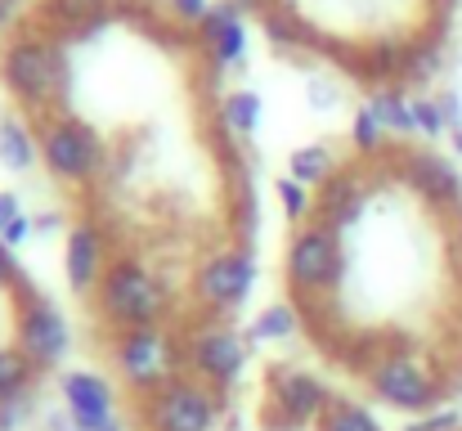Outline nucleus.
<instances>
[{
	"label": "nucleus",
	"instance_id": "c756f323",
	"mask_svg": "<svg viewBox=\"0 0 462 431\" xmlns=\"http://www.w3.org/2000/svg\"><path fill=\"white\" fill-rule=\"evenodd\" d=\"M306 104H310V113H337L341 108V90H337V81L332 77H323V72H314L306 81Z\"/></svg>",
	"mask_w": 462,
	"mask_h": 431
},
{
	"label": "nucleus",
	"instance_id": "9d476101",
	"mask_svg": "<svg viewBox=\"0 0 462 431\" xmlns=\"http://www.w3.org/2000/svg\"><path fill=\"white\" fill-rule=\"evenodd\" d=\"M193 305L207 310V314H229L238 310L252 287H256V261H252V248H216L198 270H193Z\"/></svg>",
	"mask_w": 462,
	"mask_h": 431
},
{
	"label": "nucleus",
	"instance_id": "423d86ee",
	"mask_svg": "<svg viewBox=\"0 0 462 431\" xmlns=\"http://www.w3.org/2000/svg\"><path fill=\"white\" fill-rule=\"evenodd\" d=\"M108 355L122 373V382L135 391V396H153L157 387H166L171 378L184 373V360H180V337L153 323V328H122L108 337Z\"/></svg>",
	"mask_w": 462,
	"mask_h": 431
},
{
	"label": "nucleus",
	"instance_id": "9b49d317",
	"mask_svg": "<svg viewBox=\"0 0 462 431\" xmlns=\"http://www.w3.org/2000/svg\"><path fill=\"white\" fill-rule=\"evenodd\" d=\"M391 162H395V180L409 184L427 207L436 211H462V171L436 148H391Z\"/></svg>",
	"mask_w": 462,
	"mask_h": 431
},
{
	"label": "nucleus",
	"instance_id": "393cba45",
	"mask_svg": "<svg viewBox=\"0 0 462 431\" xmlns=\"http://www.w3.org/2000/svg\"><path fill=\"white\" fill-rule=\"evenodd\" d=\"M297 328H301L297 305L274 301V305H265V310L247 323V342H252V346H256V342H288V337H297Z\"/></svg>",
	"mask_w": 462,
	"mask_h": 431
},
{
	"label": "nucleus",
	"instance_id": "a19ab883",
	"mask_svg": "<svg viewBox=\"0 0 462 431\" xmlns=\"http://www.w3.org/2000/svg\"><path fill=\"white\" fill-rule=\"evenodd\" d=\"M72 431H77V427H72Z\"/></svg>",
	"mask_w": 462,
	"mask_h": 431
},
{
	"label": "nucleus",
	"instance_id": "4c0bfd02",
	"mask_svg": "<svg viewBox=\"0 0 462 431\" xmlns=\"http://www.w3.org/2000/svg\"><path fill=\"white\" fill-rule=\"evenodd\" d=\"M234 5H238L243 14H265V9H274L279 0H234Z\"/></svg>",
	"mask_w": 462,
	"mask_h": 431
},
{
	"label": "nucleus",
	"instance_id": "c9c22d12",
	"mask_svg": "<svg viewBox=\"0 0 462 431\" xmlns=\"http://www.w3.org/2000/svg\"><path fill=\"white\" fill-rule=\"evenodd\" d=\"M18 275H23V266L14 261V248H5V243H0V287L9 292V287H14V279H18Z\"/></svg>",
	"mask_w": 462,
	"mask_h": 431
},
{
	"label": "nucleus",
	"instance_id": "cd10ccee",
	"mask_svg": "<svg viewBox=\"0 0 462 431\" xmlns=\"http://www.w3.org/2000/svg\"><path fill=\"white\" fill-rule=\"evenodd\" d=\"M274 198H279V207H283V216H288V225H306L319 216V202H314V189L306 184H297L292 175H283V180H274Z\"/></svg>",
	"mask_w": 462,
	"mask_h": 431
},
{
	"label": "nucleus",
	"instance_id": "f704fd0d",
	"mask_svg": "<svg viewBox=\"0 0 462 431\" xmlns=\"http://www.w3.org/2000/svg\"><path fill=\"white\" fill-rule=\"evenodd\" d=\"M18 216H23V198H18V193H9V189H0V234H5Z\"/></svg>",
	"mask_w": 462,
	"mask_h": 431
},
{
	"label": "nucleus",
	"instance_id": "6e6552de",
	"mask_svg": "<svg viewBox=\"0 0 462 431\" xmlns=\"http://www.w3.org/2000/svg\"><path fill=\"white\" fill-rule=\"evenodd\" d=\"M332 405V387L297 364H270L265 373V405L261 423L270 431H301L319 427L323 409Z\"/></svg>",
	"mask_w": 462,
	"mask_h": 431
},
{
	"label": "nucleus",
	"instance_id": "aec40b11",
	"mask_svg": "<svg viewBox=\"0 0 462 431\" xmlns=\"http://www.w3.org/2000/svg\"><path fill=\"white\" fill-rule=\"evenodd\" d=\"M41 162V140L23 117H0V166L14 175H27Z\"/></svg>",
	"mask_w": 462,
	"mask_h": 431
},
{
	"label": "nucleus",
	"instance_id": "4468645a",
	"mask_svg": "<svg viewBox=\"0 0 462 431\" xmlns=\"http://www.w3.org/2000/svg\"><path fill=\"white\" fill-rule=\"evenodd\" d=\"M108 270V243L95 220H77L63 234V279L77 296H95V287Z\"/></svg>",
	"mask_w": 462,
	"mask_h": 431
},
{
	"label": "nucleus",
	"instance_id": "1a4fd4ad",
	"mask_svg": "<svg viewBox=\"0 0 462 431\" xmlns=\"http://www.w3.org/2000/svg\"><path fill=\"white\" fill-rule=\"evenodd\" d=\"M140 418L144 431H216L220 423V400L207 382L180 373L153 396H140Z\"/></svg>",
	"mask_w": 462,
	"mask_h": 431
},
{
	"label": "nucleus",
	"instance_id": "bb28decb",
	"mask_svg": "<svg viewBox=\"0 0 462 431\" xmlns=\"http://www.w3.org/2000/svg\"><path fill=\"white\" fill-rule=\"evenodd\" d=\"M350 144H355L359 157H386L391 153V131L382 126V117L368 104H359L355 117H350Z\"/></svg>",
	"mask_w": 462,
	"mask_h": 431
},
{
	"label": "nucleus",
	"instance_id": "ddd939ff",
	"mask_svg": "<svg viewBox=\"0 0 462 431\" xmlns=\"http://www.w3.org/2000/svg\"><path fill=\"white\" fill-rule=\"evenodd\" d=\"M59 400L72 414L77 431H126L117 418V387L95 369H72L59 378Z\"/></svg>",
	"mask_w": 462,
	"mask_h": 431
},
{
	"label": "nucleus",
	"instance_id": "2eb2a0df",
	"mask_svg": "<svg viewBox=\"0 0 462 431\" xmlns=\"http://www.w3.org/2000/svg\"><path fill=\"white\" fill-rule=\"evenodd\" d=\"M198 45L207 50V59H211L216 72L243 68V59H247V23H243V9H238L234 0L211 5V14L198 23Z\"/></svg>",
	"mask_w": 462,
	"mask_h": 431
},
{
	"label": "nucleus",
	"instance_id": "b1692460",
	"mask_svg": "<svg viewBox=\"0 0 462 431\" xmlns=\"http://www.w3.org/2000/svg\"><path fill=\"white\" fill-rule=\"evenodd\" d=\"M36 378H41V369H36L18 346H0V405L32 396Z\"/></svg>",
	"mask_w": 462,
	"mask_h": 431
},
{
	"label": "nucleus",
	"instance_id": "39448f33",
	"mask_svg": "<svg viewBox=\"0 0 462 431\" xmlns=\"http://www.w3.org/2000/svg\"><path fill=\"white\" fill-rule=\"evenodd\" d=\"M180 360H184V373L207 382L211 391H229L243 382L247 373V360H252V342L247 333H238L229 319L220 314H207L180 337Z\"/></svg>",
	"mask_w": 462,
	"mask_h": 431
},
{
	"label": "nucleus",
	"instance_id": "ea45409f",
	"mask_svg": "<svg viewBox=\"0 0 462 431\" xmlns=\"http://www.w3.org/2000/svg\"><path fill=\"white\" fill-rule=\"evenodd\" d=\"M449 144H454V153L462 157V126H458V131H449Z\"/></svg>",
	"mask_w": 462,
	"mask_h": 431
},
{
	"label": "nucleus",
	"instance_id": "dca6fc26",
	"mask_svg": "<svg viewBox=\"0 0 462 431\" xmlns=\"http://www.w3.org/2000/svg\"><path fill=\"white\" fill-rule=\"evenodd\" d=\"M113 18V0H41L36 23H45L41 32L50 41H90L108 27Z\"/></svg>",
	"mask_w": 462,
	"mask_h": 431
},
{
	"label": "nucleus",
	"instance_id": "58836bf2",
	"mask_svg": "<svg viewBox=\"0 0 462 431\" xmlns=\"http://www.w3.org/2000/svg\"><path fill=\"white\" fill-rule=\"evenodd\" d=\"M32 220H36V230H59V225H63L59 211H41V216H32Z\"/></svg>",
	"mask_w": 462,
	"mask_h": 431
},
{
	"label": "nucleus",
	"instance_id": "7c9ffc66",
	"mask_svg": "<svg viewBox=\"0 0 462 431\" xmlns=\"http://www.w3.org/2000/svg\"><path fill=\"white\" fill-rule=\"evenodd\" d=\"M404 431H462V414L458 409H431L418 423H404Z\"/></svg>",
	"mask_w": 462,
	"mask_h": 431
},
{
	"label": "nucleus",
	"instance_id": "4be33fe9",
	"mask_svg": "<svg viewBox=\"0 0 462 431\" xmlns=\"http://www.w3.org/2000/svg\"><path fill=\"white\" fill-rule=\"evenodd\" d=\"M368 108L382 117V126H386L391 136H400V140L418 136V113H413V99L404 95V86H382V90H373V95H368Z\"/></svg>",
	"mask_w": 462,
	"mask_h": 431
},
{
	"label": "nucleus",
	"instance_id": "a211bd4d",
	"mask_svg": "<svg viewBox=\"0 0 462 431\" xmlns=\"http://www.w3.org/2000/svg\"><path fill=\"white\" fill-rule=\"evenodd\" d=\"M404 63H409V41L400 36H377L368 45H359V81H368L373 90L382 86H404Z\"/></svg>",
	"mask_w": 462,
	"mask_h": 431
},
{
	"label": "nucleus",
	"instance_id": "72a5a7b5",
	"mask_svg": "<svg viewBox=\"0 0 462 431\" xmlns=\"http://www.w3.org/2000/svg\"><path fill=\"white\" fill-rule=\"evenodd\" d=\"M32 234H36V220H32V216L23 211V216H18V220H14V225H9V230L0 234V243H5V248H23V243H27Z\"/></svg>",
	"mask_w": 462,
	"mask_h": 431
},
{
	"label": "nucleus",
	"instance_id": "c85d7f7f",
	"mask_svg": "<svg viewBox=\"0 0 462 431\" xmlns=\"http://www.w3.org/2000/svg\"><path fill=\"white\" fill-rule=\"evenodd\" d=\"M413 113H418V136H422V140H445V136H449V117H445L440 99L418 95V99H413Z\"/></svg>",
	"mask_w": 462,
	"mask_h": 431
},
{
	"label": "nucleus",
	"instance_id": "5701e85b",
	"mask_svg": "<svg viewBox=\"0 0 462 431\" xmlns=\"http://www.w3.org/2000/svg\"><path fill=\"white\" fill-rule=\"evenodd\" d=\"M261 117H265V99L256 90H229V95H220V126L229 136L247 140L261 126Z\"/></svg>",
	"mask_w": 462,
	"mask_h": 431
},
{
	"label": "nucleus",
	"instance_id": "412c9836",
	"mask_svg": "<svg viewBox=\"0 0 462 431\" xmlns=\"http://www.w3.org/2000/svg\"><path fill=\"white\" fill-rule=\"evenodd\" d=\"M341 171V162H337V153L328 148V144H301V148H292L288 153V175L297 180V184H306V189H323L332 175Z\"/></svg>",
	"mask_w": 462,
	"mask_h": 431
},
{
	"label": "nucleus",
	"instance_id": "20e7f679",
	"mask_svg": "<svg viewBox=\"0 0 462 431\" xmlns=\"http://www.w3.org/2000/svg\"><path fill=\"white\" fill-rule=\"evenodd\" d=\"M283 279L292 296H337L346 279L341 230H332L319 216L306 225H292L288 248H283Z\"/></svg>",
	"mask_w": 462,
	"mask_h": 431
},
{
	"label": "nucleus",
	"instance_id": "2f4dec72",
	"mask_svg": "<svg viewBox=\"0 0 462 431\" xmlns=\"http://www.w3.org/2000/svg\"><path fill=\"white\" fill-rule=\"evenodd\" d=\"M32 409H36V396H23V400L0 405V431H23L27 418H32Z\"/></svg>",
	"mask_w": 462,
	"mask_h": 431
},
{
	"label": "nucleus",
	"instance_id": "7ed1b4c3",
	"mask_svg": "<svg viewBox=\"0 0 462 431\" xmlns=\"http://www.w3.org/2000/svg\"><path fill=\"white\" fill-rule=\"evenodd\" d=\"M36 140H41V162L45 171L68 184V189H90L104 166H108V144L104 136L72 117V113H50V117H36Z\"/></svg>",
	"mask_w": 462,
	"mask_h": 431
},
{
	"label": "nucleus",
	"instance_id": "f3484780",
	"mask_svg": "<svg viewBox=\"0 0 462 431\" xmlns=\"http://www.w3.org/2000/svg\"><path fill=\"white\" fill-rule=\"evenodd\" d=\"M314 202H319V220H328L332 230H346L368 207V175L355 166H341L323 189H314Z\"/></svg>",
	"mask_w": 462,
	"mask_h": 431
},
{
	"label": "nucleus",
	"instance_id": "f03ea898",
	"mask_svg": "<svg viewBox=\"0 0 462 431\" xmlns=\"http://www.w3.org/2000/svg\"><path fill=\"white\" fill-rule=\"evenodd\" d=\"M171 305H175V292L171 284L149 270L140 257H117L108 261L104 279L90 296V310L99 314V323H108L113 333L122 328H153L171 319Z\"/></svg>",
	"mask_w": 462,
	"mask_h": 431
},
{
	"label": "nucleus",
	"instance_id": "f257e3e1",
	"mask_svg": "<svg viewBox=\"0 0 462 431\" xmlns=\"http://www.w3.org/2000/svg\"><path fill=\"white\" fill-rule=\"evenodd\" d=\"M0 86L36 117L63 113L59 104L68 99V59L63 45L50 41L45 32H18L0 50Z\"/></svg>",
	"mask_w": 462,
	"mask_h": 431
},
{
	"label": "nucleus",
	"instance_id": "473e14b6",
	"mask_svg": "<svg viewBox=\"0 0 462 431\" xmlns=\"http://www.w3.org/2000/svg\"><path fill=\"white\" fill-rule=\"evenodd\" d=\"M166 9H171V18L180 27H198L211 14V0H166Z\"/></svg>",
	"mask_w": 462,
	"mask_h": 431
},
{
	"label": "nucleus",
	"instance_id": "a878e982",
	"mask_svg": "<svg viewBox=\"0 0 462 431\" xmlns=\"http://www.w3.org/2000/svg\"><path fill=\"white\" fill-rule=\"evenodd\" d=\"M319 431H386L382 418L364 405V400H350V396H332V405L323 409Z\"/></svg>",
	"mask_w": 462,
	"mask_h": 431
},
{
	"label": "nucleus",
	"instance_id": "f8f14e48",
	"mask_svg": "<svg viewBox=\"0 0 462 431\" xmlns=\"http://www.w3.org/2000/svg\"><path fill=\"white\" fill-rule=\"evenodd\" d=\"M14 314H18V351L45 373V369H54V364H63L68 360V351H72V328H68V314L41 292L36 301H27V305H14Z\"/></svg>",
	"mask_w": 462,
	"mask_h": 431
},
{
	"label": "nucleus",
	"instance_id": "0eeeda50",
	"mask_svg": "<svg viewBox=\"0 0 462 431\" xmlns=\"http://www.w3.org/2000/svg\"><path fill=\"white\" fill-rule=\"evenodd\" d=\"M364 378H368V391L377 405H386L395 414H418V418L440 409V400L449 391V382L431 364H422L418 351H386Z\"/></svg>",
	"mask_w": 462,
	"mask_h": 431
},
{
	"label": "nucleus",
	"instance_id": "e433bc0d",
	"mask_svg": "<svg viewBox=\"0 0 462 431\" xmlns=\"http://www.w3.org/2000/svg\"><path fill=\"white\" fill-rule=\"evenodd\" d=\"M440 99V108H445V117H449V131H458L462 126V95L458 90H445V95H436Z\"/></svg>",
	"mask_w": 462,
	"mask_h": 431
},
{
	"label": "nucleus",
	"instance_id": "6ab92c4d",
	"mask_svg": "<svg viewBox=\"0 0 462 431\" xmlns=\"http://www.w3.org/2000/svg\"><path fill=\"white\" fill-rule=\"evenodd\" d=\"M445 72V23L409 41V63H404V86H431Z\"/></svg>",
	"mask_w": 462,
	"mask_h": 431
}]
</instances>
